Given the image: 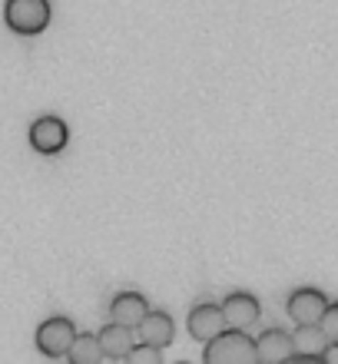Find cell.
I'll list each match as a JSON object with an SVG mask.
<instances>
[{"instance_id": "cell-1", "label": "cell", "mask_w": 338, "mask_h": 364, "mask_svg": "<svg viewBox=\"0 0 338 364\" xmlns=\"http://www.w3.org/2000/svg\"><path fill=\"white\" fill-rule=\"evenodd\" d=\"M206 364H255V341L242 328H223L203 348Z\"/></svg>"}, {"instance_id": "cell-2", "label": "cell", "mask_w": 338, "mask_h": 364, "mask_svg": "<svg viewBox=\"0 0 338 364\" xmlns=\"http://www.w3.org/2000/svg\"><path fill=\"white\" fill-rule=\"evenodd\" d=\"M50 0H7L4 4V23L20 37H37L50 27Z\"/></svg>"}, {"instance_id": "cell-3", "label": "cell", "mask_w": 338, "mask_h": 364, "mask_svg": "<svg viewBox=\"0 0 338 364\" xmlns=\"http://www.w3.org/2000/svg\"><path fill=\"white\" fill-rule=\"evenodd\" d=\"M70 143V126L60 116H37L30 123V146L43 156H57L63 153V146Z\"/></svg>"}, {"instance_id": "cell-4", "label": "cell", "mask_w": 338, "mask_h": 364, "mask_svg": "<svg viewBox=\"0 0 338 364\" xmlns=\"http://www.w3.org/2000/svg\"><path fill=\"white\" fill-rule=\"evenodd\" d=\"M73 338H77L73 321L63 318V315H53V318H47V321L37 328V338H33V341H37V351L43 358H63Z\"/></svg>"}, {"instance_id": "cell-5", "label": "cell", "mask_w": 338, "mask_h": 364, "mask_svg": "<svg viewBox=\"0 0 338 364\" xmlns=\"http://www.w3.org/2000/svg\"><path fill=\"white\" fill-rule=\"evenodd\" d=\"M325 308H329V298L322 295L319 288H295L285 301V311L295 325H319Z\"/></svg>"}, {"instance_id": "cell-6", "label": "cell", "mask_w": 338, "mask_h": 364, "mask_svg": "<svg viewBox=\"0 0 338 364\" xmlns=\"http://www.w3.org/2000/svg\"><path fill=\"white\" fill-rule=\"evenodd\" d=\"M226 328V315H223V305H216V301H199V305H193V311H189V318H186V331H189V338H196V341H209V338H216L219 331Z\"/></svg>"}, {"instance_id": "cell-7", "label": "cell", "mask_w": 338, "mask_h": 364, "mask_svg": "<svg viewBox=\"0 0 338 364\" xmlns=\"http://www.w3.org/2000/svg\"><path fill=\"white\" fill-rule=\"evenodd\" d=\"M176 338V321L166 311H146L143 321L136 325V341H146V345H156V348H169Z\"/></svg>"}, {"instance_id": "cell-8", "label": "cell", "mask_w": 338, "mask_h": 364, "mask_svg": "<svg viewBox=\"0 0 338 364\" xmlns=\"http://www.w3.org/2000/svg\"><path fill=\"white\" fill-rule=\"evenodd\" d=\"M97 341H100L103 358H110V361H123V358L130 355V348L136 345V328L120 325V321H110V325H103L97 331Z\"/></svg>"}, {"instance_id": "cell-9", "label": "cell", "mask_w": 338, "mask_h": 364, "mask_svg": "<svg viewBox=\"0 0 338 364\" xmlns=\"http://www.w3.org/2000/svg\"><path fill=\"white\" fill-rule=\"evenodd\" d=\"M223 315H226V328H252L259 321V298L249 291H232L223 301Z\"/></svg>"}, {"instance_id": "cell-10", "label": "cell", "mask_w": 338, "mask_h": 364, "mask_svg": "<svg viewBox=\"0 0 338 364\" xmlns=\"http://www.w3.org/2000/svg\"><path fill=\"white\" fill-rule=\"evenodd\" d=\"M295 348H292V335L282 328H269L255 338V361L265 364H279V361H292Z\"/></svg>"}, {"instance_id": "cell-11", "label": "cell", "mask_w": 338, "mask_h": 364, "mask_svg": "<svg viewBox=\"0 0 338 364\" xmlns=\"http://www.w3.org/2000/svg\"><path fill=\"white\" fill-rule=\"evenodd\" d=\"M146 311H149V301H146V295H139V291H120V295L110 301V318L120 321V325H130V328L139 325Z\"/></svg>"}, {"instance_id": "cell-12", "label": "cell", "mask_w": 338, "mask_h": 364, "mask_svg": "<svg viewBox=\"0 0 338 364\" xmlns=\"http://www.w3.org/2000/svg\"><path fill=\"white\" fill-rule=\"evenodd\" d=\"M329 345V338L322 335L319 325H299L295 335H292V348H295V358H322Z\"/></svg>"}, {"instance_id": "cell-13", "label": "cell", "mask_w": 338, "mask_h": 364, "mask_svg": "<svg viewBox=\"0 0 338 364\" xmlns=\"http://www.w3.org/2000/svg\"><path fill=\"white\" fill-rule=\"evenodd\" d=\"M63 358H67L70 364H97L100 358H103L97 335H90V331H77V338L70 341V348H67V355Z\"/></svg>"}, {"instance_id": "cell-14", "label": "cell", "mask_w": 338, "mask_h": 364, "mask_svg": "<svg viewBox=\"0 0 338 364\" xmlns=\"http://www.w3.org/2000/svg\"><path fill=\"white\" fill-rule=\"evenodd\" d=\"M123 361H130V364H163V348L146 345V341H136Z\"/></svg>"}, {"instance_id": "cell-15", "label": "cell", "mask_w": 338, "mask_h": 364, "mask_svg": "<svg viewBox=\"0 0 338 364\" xmlns=\"http://www.w3.org/2000/svg\"><path fill=\"white\" fill-rule=\"evenodd\" d=\"M319 328L329 341H338V301H329V308H325L319 318Z\"/></svg>"}, {"instance_id": "cell-16", "label": "cell", "mask_w": 338, "mask_h": 364, "mask_svg": "<svg viewBox=\"0 0 338 364\" xmlns=\"http://www.w3.org/2000/svg\"><path fill=\"white\" fill-rule=\"evenodd\" d=\"M322 361H325V364H338V341H329V345H325Z\"/></svg>"}]
</instances>
